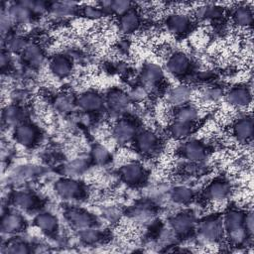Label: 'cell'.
<instances>
[{
    "instance_id": "484cf974",
    "label": "cell",
    "mask_w": 254,
    "mask_h": 254,
    "mask_svg": "<svg viewBox=\"0 0 254 254\" xmlns=\"http://www.w3.org/2000/svg\"><path fill=\"white\" fill-rule=\"evenodd\" d=\"M199 114L195 106L190 104H184L175 110V120L188 123H195Z\"/></svg>"
},
{
    "instance_id": "83f0119b",
    "label": "cell",
    "mask_w": 254,
    "mask_h": 254,
    "mask_svg": "<svg viewBox=\"0 0 254 254\" xmlns=\"http://www.w3.org/2000/svg\"><path fill=\"white\" fill-rule=\"evenodd\" d=\"M170 134L179 140L188 138L194 130V123L181 122L174 120L170 125Z\"/></svg>"
},
{
    "instance_id": "d6a6232c",
    "label": "cell",
    "mask_w": 254,
    "mask_h": 254,
    "mask_svg": "<svg viewBox=\"0 0 254 254\" xmlns=\"http://www.w3.org/2000/svg\"><path fill=\"white\" fill-rule=\"evenodd\" d=\"M23 112L16 106H9L3 112V120L9 125H19L22 123Z\"/></svg>"
},
{
    "instance_id": "ab89813d",
    "label": "cell",
    "mask_w": 254,
    "mask_h": 254,
    "mask_svg": "<svg viewBox=\"0 0 254 254\" xmlns=\"http://www.w3.org/2000/svg\"><path fill=\"white\" fill-rule=\"evenodd\" d=\"M3 252H6V253H27V252H29V249H28V246L25 243L15 241V242H12L11 244H9L8 246H6V250H4Z\"/></svg>"
},
{
    "instance_id": "4fadbf2b",
    "label": "cell",
    "mask_w": 254,
    "mask_h": 254,
    "mask_svg": "<svg viewBox=\"0 0 254 254\" xmlns=\"http://www.w3.org/2000/svg\"><path fill=\"white\" fill-rule=\"evenodd\" d=\"M233 135L240 142H247L253 135V120L251 117L244 116L237 119L232 127Z\"/></svg>"
},
{
    "instance_id": "f1b7e54d",
    "label": "cell",
    "mask_w": 254,
    "mask_h": 254,
    "mask_svg": "<svg viewBox=\"0 0 254 254\" xmlns=\"http://www.w3.org/2000/svg\"><path fill=\"white\" fill-rule=\"evenodd\" d=\"M222 8L215 5H200L194 9V16L199 20L218 19L222 15Z\"/></svg>"
},
{
    "instance_id": "2e32d148",
    "label": "cell",
    "mask_w": 254,
    "mask_h": 254,
    "mask_svg": "<svg viewBox=\"0 0 254 254\" xmlns=\"http://www.w3.org/2000/svg\"><path fill=\"white\" fill-rule=\"evenodd\" d=\"M163 79V70L161 66L154 63H148L141 71V80L145 86L158 84Z\"/></svg>"
},
{
    "instance_id": "8992f818",
    "label": "cell",
    "mask_w": 254,
    "mask_h": 254,
    "mask_svg": "<svg viewBox=\"0 0 254 254\" xmlns=\"http://www.w3.org/2000/svg\"><path fill=\"white\" fill-rule=\"evenodd\" d=\"M136 126L129 119H121L113 126V136L119 143H127L135 139Z\"/></svg>"
},
{
    "instance_id": "7c38bea8",
    "label": "cell",
    "mask_w": 254,
    "mask_h": 254,
    "mask_svg": "<svg viewBox=\"0 0 254 254\" xmlns=\"http://www.w3.org/2000/svg\"><path fill=\"white\" fill-rule=\"evenodd\" d=\"M103 103L104 102L102 97L94 91L84 92L76 100V104L78 105V107L88 112L100 110L103 107Z\"/></svg>"
},
{
    "instance_id": "5bb4252c",
    "label": "cell",
    "mask_w": 254,
    "mask_h": 254,
    "mask_svg": "<svg viewBox=\"0 0 254 254\" xmlns=\"http://www.w3.org/2000/svg\"><path fill=\"white\" fill-rule=\"evenodd\" d=\"M170 223L177 234L186 235L191 231L194 224V218L190 213L182 212L175 215L171 219Z\"/></svg>"
},
{
    "instance_id": "52a82bcc",
    "label": "cell",
    "mask_w": 254,
    "mask_h": 254,
    "mask_svg": "<svg viewBox=\"0 0 254 254\" xmlns=\"http://www.w3.org/2000/svg\"><path fill=\"white\" fill-rule=\"evenodd\" d=\"M134 142H135V147L137 151H139L142 154L153 153L154 151H156L159 145V140L157 135L148 130H145L137 134L134 139Z\"/></svg>"
},
{
    "instance_id": "7a4b0ae2",
    "label": "cell",
    "mask_w": 254,
    "mask_h": 254,
    "mask_svg": "<svg viewBox=\"0 0 254 254\" xmlns=\"http://www.w3.org/2000/svg\"><path fill=\"white\" fill-rule=\"evenodd\" d=\"M198 232L205 240L215 241L223 234V224L217 217H208L199 223Z\"/></svg>"
},
{
    "instance_id": "d6986e66",
    "label": "cell",
    "mask_w": 254,
    "mask_h": 254,
    "mask_svg": "<svg viewBox=\"0 0 254 254\" xmlns=\"http://www.w3.org/2000/svg\"><path fill=\"white\" fill-rule=\"evenodd\" d=\"M191 90L189 86L186 85H178L173 87L167 96V100L170 104L179 107L181 105L187 104L189 99L190 98Z\"/></svg>"
},
{
    "instance_id": "1f68e13d",
    "label": "cell",
    "mask_w": 254,
    "mask_h": 254,
    "mask_svg": "<svg viewBox=\"0 0 254 254\" xmlns=\"http://www.w3.org/2000/svg\"><path fill=\"white\" fill-rule=\"evenodd\" d=\"M13 201L18 207L22 209H31L34 207L36 203V198L30 192L19 191L15 193L13 197Z\"/></svg>"
},
{
    "instance_id": "cb8c5ba5",
    "label": "cell",
    "mask_w": 254,
    "mask_h": 254,
    "mask_svg": "<svg viewBox=\"0 0 254 254\" xmlns=\"http://www.w3.org/2000/svg\"><path fill=\"white\" fill-rule=\"evenodd\" d=\"M206 196L214 201L225 199L230 192V187L226 182L215 181L212 182L206 189Z\"/></svg>"
},
{
    "instance_id": "836d02e7",
    "label": "cell",
    "mask_w": 254,
    "mask_h": 254,
    "mask_svg": "<svg viewBox=\"0 0 254 254\" xmlns=\"http://www.w3.org/2000/svg\"><path fill=\"white\" fill-rule=\"evenodd\" d=\"M172 197L178 203H187L192 199L193 192L190 188L180 186L173 190Z\"/></svg>"
},
{
    "instance_id": "ac0fdd59",
    "label": "cell",
    "mask_w": 254,
    "mask_h": 254,
    "mask_svg": "<svg viewBox=\"0 0 254 254\" xmlns=\"http://www.w3.org/2000/svg\"><path fill=\"white\" fill-rule=\"evenodd\" d=\"M51 71L58 77H65L71 72V62L64 55L55 56L50 63Z\"/></svg>"
},
{
    "instance_id": "6da1fadb",
    "label": "cell",
    "mask_w": 254,
    "mask_h": 254,
    "mask_svg": "<svg viewBox=\"0 0 254 254\" xmlns=\"http://www.w3.org/2000/svg\"><path fill=\"white\" fill-rule=\"evenodd\" d=\"M190 67L189 57L183 52H177L171 55L166 64L167 70L175 76H183L187 74Z\"/></svg>"
},
{
    "instance_id": "d590c367",
    "label": "cell",
    "mask_w": 254,
    "mask_h": 254,
    "mask_svg": "<svg viewBox=\"0 0 254 254\" xmlns=\"http://www.w3.org/2000/svg\"><path fill=\"white\" fill-rule=\"evenodd\" d=\"M74 102L67 95H60L55 101V107L62 113L70 112L73 108Z\"/></svg>"
},
{
    "instance_id": "603a6c76",
    "label": "cell",
    "mask_w": 254,
    "mask_h": 254,
    "mask_svg": "<svg viewBox=\"0 0 254 254\" xmlns=\"http://www.w3.org/2000/svg\"><path fill=\"white\" fill-rule=\"evenodd\" d=\"M24 226L22 216L16 212H9L2 216L1 229L5 233H14L20 231Z\"/></svg>"
},
{
    "instance_id": "e0dca14e",
    "label": "cell",
    "mask_w": 254,
    "mask_h": 254,
    "mask_svg": "<svg viewBox=\"0 0 254 254\" xmlns=\"http://www.w3.org/2000/svg\"><path fill=\"white\" fill-rule=\"evenodd\" d=\"M130 96L120 89H113L107 95V104L115 112H121L128 108Z\"/></svg>"
},
{
    "instance_id": "4dcf8cb0",
    "label": "cell",
    "mask_w": 254,
    "mask_h": 254,
    "mask_svg": "<svg viewBox=\"0 0 254 254\" xmlns=\"http://www.w3.org/2000/svg\"><path fill=\"white\" fill-rule=\"evenodd\" d=\"M49 9L53 14H55L58 17H66L71 14H73L74 10L76 9V4L74 2H55L51 6H49Z\"/></svg>"
},
{
    "instance_id": "30bf717a",
    "label": "cell",
    "mask_w": 254,
    "mask_h": 254,
    "mask_svg": "<svg viewBox=\"0 0 254 254\" xmlns=\"http://www.w3.org/2000/svg\"><path fill=\"white\" fill-rule=\"evenodd\" d=\"M55 190L60 196L66 199L79 197L82 192L81 186L77 182L70 179L58 181L55 185Z\"/></svg>"
},
{
    "instance_id": "8fae6325",
    "label": "cell",
    "mask_w": 254,
    "mask_h": 254,
    "mask_svg": "<svg viewBox=\"0 0 254 254\" xmlns=\"http://www.w3.org/2000/svg\"><path fill=\"white\" fill-rule=\"evenodd\" d=\"M65 216L71 226L78 230L89 228L93 224L91 215L82 209L70 208L65 212Z\"/></svg>"
},
{
    "instance_id": "ffe728a7",
    "label": "cell",
    "mask_w": 254,
    "mask_h": 254,
    "mask_svg": "<svg viewBox=\"0 0 254 254\" xmlns=\"http://www.w3.org/2000/svg\"><path fill=\"white\" fill-rule=\"evenodd\" d=\"M139 25H140V16L134 9H131L130 11H128L127 13L119 17L118 27L122 33L129 34V33L135 32L139 27Z\"/></svg>"
},
{
    "instance_id": "e575fe53",
    "label": "cell",
    "mask_w": 254,
    "mask_h": 254,
    "mask_svg": "<svg viewBox=\"0 0 254 254\" xmlns=\"http://www.w3.org/2000/svg\"><path fill=\"white\" fill-rule=\"evenodd\" d=\"M91 158L96 164L103 165L109 161V153L105 147L96 145L91 151Z\"/></svg>"
},
{
    "instance_id": "8d00e7d4",
    "label": "cell",
    "mask_w": 254,
    "mask_h": 254,
    "mask_svg": "<svg viewBox=\"0 0 254 254\" xmlns=\"http://www.w3.org/2000/svg\"><path fill=\"white\" fill-rule=\"evenodd\" d=\"M104 10L101 6L87 5L82 7V15L90 20H97L104 15Z\"/></svg>"
},
{
    "instance_id": "9a60e30c",
    "label": "cell",
    "mask_w": 254,
    "mask_h": 254,
    "mask_svg": "<svg viewBox=\"0 0 254 254\" xmlns=\"http://www.w3.org/2000/svg\"><path fill=\"white\" fill-rule=\"evenodd\" d=\"M244 219H245V213L237 210V209H230L224 217V227L227 231V234H231L240 230H243L245 228L244 225Z\"/></svg>"
},
{
    "instance_id": "f546056e",
    "label": "cell",
    "mask_w": 254,
    "mask_h": 254,
    "mask_svg": "<svg viewBox=\"0 0 254 254\" xmlns=\"http://www.w3.org/2000/svg\"><path fill=\"white\" fill-rule=\"evenodd\" d=\"M100 6L103 8L104 11L109 10L111 13L117 15V16H122L128 11L132 9V3L129 1H108V2H102L100 3Z\"/></svg>"
},
{
    "instance_id": "d4e9b609",
    "label": "cell",
    "mask_w": 254,
    "mask_h": 254,
    "mask_svg": "<svg viewBox=\"0 0 254 254\" xmlns=\"http://www.w3.org/2000/svg\"><path fill=\"white\" fill-rule=\"evenodd\" d=\"M36 226L43 232L51 234L54 233L58 228V220L55 215L50 212H43L35 218Z\"/></svg>"
},
{
    "instance_id": "9c48e42d",
    "label": "cell",
    "mask_w": 254,
    "mask_h": 254,
    "mask_svg": "<svg viewBox=\"0 0 254 254\" xmlns=\"http://www.w3.org/2000/svg\"><path fill=\"white\" fill-rule=\"evenodd\" d=\"M15 127L16 128L14 131V137L19 144L29 147L36 142L38 138V131L35 126L29 123L22 122Z\"/></svg>"
},
{
    "instance_id": "4316f807",
    "label": "cell",
    "mask_w": 254,
    "mask_h": 254,
    "mask_svg": "<svg viewBox=\"0 0 254 254\" xmlns=\"http://www.w3.org/2000/svg\"><path fill=\"white\" fill-rule=\"evenodd\" d=\"M22 54L24 61L33 66H39L44 61V56L40 47L34 43L28 44Z\"/></svg>"
},
{
    "instance_id": "7402d4cb",
    "label": "cell",
    "mask_w": 254,
    "mask_h": 254,
    "mask_svg": "<svg viewBox=\"0 0 254 254\" xmlns=\"http://www.w3.org/2000/svg\"><path fill=\"white\" fill-rule=\"evenodd\" d=\"M233 23L240 28H248L253 22L252 9L247 5L236 7L232 13Z\"/></svg>"
},
{
    "instance_id": "ba28073f",
    "label": "cell",
    "mask_w": 254,
    "mask_h": 254,
    "mask_svg": "<svg viewBox=\"0 0 254 254\" xmlns=\"http://www.w3.org/2000/svg\"><path fill=\"white\" fill-rule=\"evenodd\" d=\"M225 98L230 105L243 108L251 103V92L245 86H235L228 90Z\"/></svg>"
},
{
    "instance_id": "44dd1931",
    "label": "cell",
    "mask_w": 254,
    "mask_h": 254,
    "mask_svg": "<svg viewBox=\"0 0 254 254\" xmlns=\"http://www.w3.org/2000/svg\"><path fill=\"white\" fill-rule=\"evenodd\" d=\"M6 12L12 21L21 24L30 21L33 15L32 11L26 5H24L22 1L12 4Z\"/></svg>"
},
{
    "instance_id": "60d3db41",
    "label": "cell",
    "mask_w": 254,
    "mask_h": 254,
    "mask_svg": "<svg viewBox=\"0 0 254 254\" xmlns=\"http://www.w3.org/2000/svg\"><path fill=\"white\" fill-rule=\"evenodd\" d=\"M203 95L205 97V99L207 100H211V101H215L218 98H220L222 96V91L219 88H208L203 92Z\"/></svg>"
},
{
    "instance_id": "f35d334b",
    "label": "cell",
    "mask_w": 254,
    "mask_h": 254,
    "mask_svg": "<svg viewBox=\"0 0 254 254\" xmlns=\"http://www.w3.org/2000/svg\"><path fill=\"white\" fill-rule=\"evenodd\" d=\"M80 237H81V240L84 241L85 243H94L97 240H99L100 234H99V232L97 230L91 229L89 227V228L81 230Z\"/></svg>"
},
{
    "instance_id": "3957f363",
    "label": "cell",
    "mask_w": 254,
    "mask_h": 254,
    "mask_svg": "<svg viewBox=\"0 0 254 254\" xmlns=\"http://www.w3.org/2000/svg\"><path fill=\"white\" fill-rule=\"evenodd\" d=\"M120 176L122 180L129 185H138L145 178V171L138 162H128L120 168Z\"/></svg>"
},
{
    "instance_id": "277c9868",
    "label": "cell",
    "mask_w": 254,
    "mask_h": 254,
    "mask_svg": "<svg viewBox=\"0 0 254 254\" xmlns=\"http://www.w3.org/2000/svg\"><path fill=\"white\" fill-rule=\"evenodd\" d=\"M206 147L197 140H190L182 146V155L191 163H200L206 157Z\"/></svg>"
},
{
    "instance_id": "74e56055",
    "label": "cell",
    "mask_w": 254,
    "mask_h": 254,
    "mask_svg": "<svg viewBox=\"0 0 254 254\" xmlns=\"http://www.w3.org/2000/svg\"><path fill=\"white\" fill-rule=\"evenodd\" d=\"M27 45L28 43L25 41V39L20 36H14L7 42V47L12 52H23Z\"/></svg>"
},
{
    "instance_id": "5b68a950",
    "label": "cell",
    "mask_w": 254,
    "mask_h": 254,
    "mask_svg": "<svg viewBox=\"0 0 254 254\" xmlns=\"http://www.w3.org/2000/svg\"><path fill=\"white\" fill-rule=\"evenodd\" d=\"M166 25L168 30L175 35H184L190 29V19L182 12L172 13L167 17Z\"/></svg>"
}]
</instances>
